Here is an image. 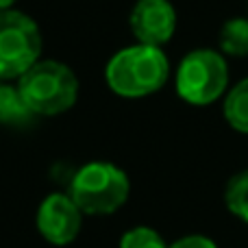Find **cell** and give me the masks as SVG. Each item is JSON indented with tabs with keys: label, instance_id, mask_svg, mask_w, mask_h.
Returning <instances> with one entry per match:
<instances>
[{
	"label": "cell",
	"instance_id": "cell-9",
	"mask_svg": "<svg viewBox=\"0 0 248 248\" xmlns=\"http://www.w3.org/2000/svg\"><path fill=\"white\" fill-rule=\"evenodd\" d=\"M222 113L227 124L237 133L248 135V77L231 87L224 96Z\"/></svg>",
	"mask_w": 248,
	"mask_h": 248
},
{
	"label": "cell",
	"instance_id": "cell-6",
	"mask_svg": "<svg viewBox=\"0 0 248 248\" xmlns=\"http://www.w3.org/2000/svg\"><path fill=\"white\" fill-rule=\"evenodd\" d=\"M83 214L68 192H52L39 202L35 224L48 244L68 246L78 237L83 229Z\"/></svg>",
	"mask_w": 248,
	"mask_h": 248
},
{
	"label": "cell",
	"instance_id": "cell-12",
	"mask_svg": "<svg viewBox=\"0 0 248 248\" xmlns=\"http://www.w3.org/2000/svg\"><path fill=\"white\" fill-rule=\"evenodd\" d=\"M120 248H168V242L163 240L157 229L137 224L122 233Z\"/></svg>",
	"mask_w": 248,
	"mask_h": 248
},
{
	"label": "cell",
	"instance_id": "cell-5",
	"mask_svg": "<svg viewBox=\"0 0 248 248\" xmlns=\"http://www.w3.org/2000/svg\"><path fill=\"white\" fill-rule=\"evenodd\" d=\"M42 29L29 13L0 11V81L16 83L42 59Z\"/></svg>",
	"mask_w": 248,
	"mask_h": 248
},
{
	"label": "cell",
	"instance_id": "cell-11",
	"mask_svg": "<svg viewBox=\"0 0 248 248\" xmlns=\"http://www.w3.org/2000/svg\"><path fill=\"white\" fill-rule=\"evenodd\" d=\"M224 205L229 214L248 224V170L233 174L224 185Z\"/></svg>",
	"mask_w": 248,
	"mask_h": 248
},
{
	"label": "cell",
	"instance_id": "cell-2",
	"mask_svg": "<svg viewBox=\"0 0 248 248\" xmlns=\"http://www.w3.org/2000/svg\"><path fill=\"white\" fill-rule=\"evenodd\" d=\"M35 118H55L70 111L81 94L78 77L59 59H39L16 81Z\"/></svg>",
	"mask_w": 248,
	"mask_h": 248
},
{
	"label": "cell",
	"instance_id": "cell-3",
	"mask_svg": "<svg viewBox=\"0 0 248 248\" xmlns=\"http://www.w3.org/2000/svg\"><path fill=\"white\" fill-rule=\"evenodd\" d=\"M68 194L85 216H111L126 205L131 179L111 161H90L74 172Z\"/></svg>",
	"mask_w": 248,
	"mask_h": 248
},
{
	"label": "cell",
	"instance_id": "cell-15",
	"mask_svg": "<svg viewBox=\"0 0 248 248\" xmlns=\"http://www.w3.org/2000/svg\"><path fill=\"white\" fill-rule=\"evenodd\" d=\"M0 83H2V81H0Z\"/></svg>",
	"mask_w": 248,
	"mask_h": 248
},
{
	"label": "cell",
	"instance_id": "cell-8",
	"mask_svg": "<svg viewBox=\"0 0 248 248\" xmlns=\"http://www.w3.org/2000/svg\"><path fill=\"white\" fill-rule=\"evenodd\" d=\"M33 118V111L22 98L16 83H0V124L2 126H24Z\"/></svg>",
	"mask_w": 248,
	"mask_h": 248
},
{
	"label": "cell",
	"instance_id": "cell-10",
	"mask_svg": "<svg viewBox=\"0 0 248 248\" xmlns=\"http://www.w3.org/2000/svg\"><path fill=\"white\" fill-rule=\"evenodd\" d=\"M220 52L227 57H248V17H231L220 29Z\"/></svg>",
	"mask_w": 248,
	"mask_h": 248
},
{
	"label": "cell",
	"instance_id": "cell-14",
	"mask_svg": "<svg viewBox=\"0 0 248 248\" xmlns=\"http://www.w3.org/2000/svg\"><path fill=\"white\" fill-rule=\"evenodd\" d=\"M17 0H0V11H9V9H16Z\"/></svg>",
	"mask_w": 248,
	"mask_h": 248
},
{
	"label": "cell",
	"instance_id": "cell-7",
	"mask_svg": "<svg viewBox=\"0 0 248 248\" xmlns=\"http://www.w3.org/2000/svg\"><path fill=\"white\" fill-rule=\"evenodd\" d=\"M137 44L163 48L176 31V9L170 0H137L128 16Z\"/></svg>",
	"mask_w": 248,
	"mask_h": 248
},
{
	"label": "cell",
	"instance_id": "cell-4",
	"mask_svg": "<svg viewBox=\"0 0 248 248\" xmlns=\"http://www.w3.org/2000/svg\"><path fill=\"white\" fill-rule=\"evenodd\" d=\"M176 94L192 107H209L227 94L229 65L220 50L196 48L181 59L174 74Z\"/></svg>",
	"mask_w": 248,
	"mask_h": 248
},
{
	"label": "cell",
	"instance_id": "cell-13",
	"mask_svg": "<svg viewBox=\"0 0 248 248\" xmlns=\"http://www.w3.org/2000/svg\"><path fill=\"white\" fill-rule=\"evenodd\" d=\"M168 248H220L218 242L211 240L209 235H202V233H189L183 235L179 240H174L172 244H168Z\"/></svg>",
	"mask_w": 248,
	"mask_h": 248
},
{
	"label": "cell",
	"instance_id": "cell-1",
	"mask_svg": "<svg viewBox=\"0 0 248 248\" xmlns=\"http://www.w3.org/2000/svg\"><path fill=\"white\" fill-rule=\"evenodd\" d=\"M170 78V61L163 48L131 44L120 48L105 65V83L120 98H146Z\"/></svg>",
	"mask_w": 248,
	"mask_h": 248
}]
</instances>
